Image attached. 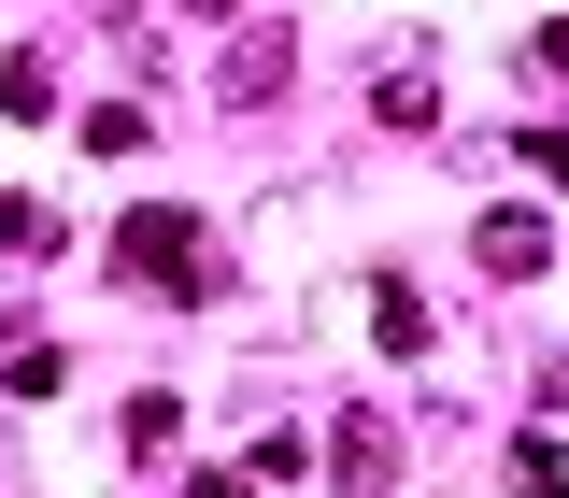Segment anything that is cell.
I'll return each instance as SVG.
<instances>
[{"label":"cell","mask_w":569,"mask_h":498,"mask_svg":"<svg viewBox=\"0 0 569 498\" xmlns=\"http://www.w3.org/2000/svg\"><path fill=\"white\" fill-rule=\"evenodd\" d=\"M114 271L157 285V299H213V271H200V213H186V200H142L129 228H114Z\"/></svg>","instance_id":"6da1fadb"},{"label":"cell","mask_w":569,"mask_h":498,"mask_svg":"<svg viewBox=\"0 0 569 498\" xmlns=\"http://www.w3.org/2000/svg\"><path fill=\"white\" fill-rule=\"evenodd\" d=\"M284 86H299V43H284V29H242V43L213 58V100H228V114H271Z\"/></svg>","instance_id":"7a4b0ae2"},{"label":"cell","mask_w":569,"mask_h":498,"mask_svg":"<svg viewBox=\"0 0 569 498\" xmlns=\"http://www.w3.org/2000/svg\"><path fill=\"white\" fill-rule=\"evenodd\" d=\"M313 456H328V485H342V498H385V485H399V427H385V414H342Z\"/></svg>","instance_id":"3957f363"},{"label":"cell","mask_w":569,"mask_h":498,"mask_svg":"<svg viewBox=\"0 0 569 498\" xmlns=\"http://www.w3.org/2000/svg\"><path fill=\"white\" fill-rule=\"evenodd\" d=\"M470 257H485L498 285H527V271H556V228H541V213H485V228H470Z\"/></svg>","instance_id":"277c9868"},{"label":"cell","mask_w":569,"mask_h":498,"mask_svg":"<svg viewBox=\"0 0 569 498\" xmlns=\"http://www.w3.org/2000/svg\"><path fill=\"white\" fill-rule=\"evenodd\" d=\"M569 485V456H556V427H527V441H512V498H556Z\"/></svg>","instance_id":"5b68a950"},{"label":"cell","mask_w":569,"mask_h":498,"mask_svg":"<svg viewBox=\"0 0 569 498\" xmlns=\"http://www.w3.org/2000/svg\"><path fill=\"white\" fill-rule=\"evenodd\" d=\"M370 328H385V356H427V299H413V285H385V299H370Z\"/></svg>","instance_id":"8992f818"},{"label":"cell","mask_w":569,"mask_h":498,"mask_svg":"<svg viewBox=\"0 0 569 498\" xmlns=\"http://www.w3.org/2000/svg\"><path fill=\"white\" fill-rule=\"evenodd\" d=\"M0 399H58V342H14V356H0Z\"/></svg>","instance_id":"52a82bcc"},{"label":"cell","mask_w":569,"mask_h":498,"mask_svg":"<svg viewBox=\"0 0 569 498\" xmlns=\"http://www.w3.org/2000/svg\"><path fill=\"white\" fill-rule=\"evenodd\" d=\"M441 114V71H385V129H427Z\"/></svg>","instance_id":"ba28073f"},{"label":"cell","mask_w":569,"mask_h":498,"mask_svg":"<svg viewBox=\"0 0 569 498\" xmlns=\"http://www.w3.org/2000/svg\"><path fill=\"white\" fill-rule=\"evenodd\" d=\"M512 157H527L541 186H569V129H527V142H512Z\"/></svg>","instance_id":"9c48e42d"},{"label":"cell","mask_w":569,"mask_h":498,"mask_svg":"<svg viewBox=\"0 0 569 498\" xmlns=\"http://www.w3.org/2000/svg\"><path fill=\"white\" fill-rule=\"evenodd\" d=\"M527 71H556V86H569V14H541V29H527Z\"/></svg>","instance_id":"30bf717a"},{"label":"cell","mask_w":569,"mask_h":498,"mask_svg":"<svg viewBox=\"0 0 569 498\" xmlns=\"http://www.w3.org/2000/svg\"><path fill=\"white\" fill-rule=\"evenodd\" d=\"M29 242H43V213H29V200H0V257H29Z\"/></svg>","instance_id":"8fae6325"},{"label":"cell","mask_w":569,"mask_h":498,"mask_svg":"<svg viewBox=\"0 0 569 498\" xmlns=\"http://www.w3.org/2000/svg\"><path fill=\"white\" fill-rule=\"evenodd\" d=\"M200 14H228V0H200Z\"/></svg>","instance_id":"7c38bea8"}]
</instances>
